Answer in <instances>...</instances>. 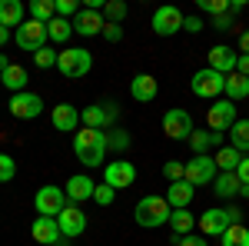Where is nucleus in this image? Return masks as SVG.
I'll return each mask as SVG.
<instances>
[{
	"label": "nucleus",
	"mask_w": 249,
	"mask_h": 246,
	"mask_svg": "<svg viewBox=\"0 0 249 246\" xmlns=\"http://www.w3.org/2000/svg\"><path fill=\"white\" fill-rule=\"evenodd\" d=\"M73 153L83 167H100L103 163V153H107V133L103 130H77L73 133Z\"/></svg>",
	"instance_id": "f257e3e1"
},
{
	"label": "nucleus",
	"mask_w": 249,
	"mask_h": 246,
	"mask_svg": "<svg viewBox=\"0 0 249 246\" xmlns=\"http://www.w3.org/2000/svg\"><path fill=\"white\" fill-rule=\"evenodd\" d=\"M170 213L173 209L166 203V196H143L133 209L136 223L146 227V229H156V227H163V223H170Z\"/></svg>",
	"instance_id": "f03ea898"
},
{
	"label": "nucleus",
	"mask_w": 249,
	"mask_h": 246,
	"mask_svg": "<svg viewBox=\"0 0 249 246\" xmlns=\"http://www.w3.org/2000/svg\"><path fill=\"white\" fill-rule=\"evenodd\" d=\"M243 220V209L239 207H226V209H206L203 216H199V229H203V236H223L230 227H236Z\"/></svg>",
	"instance_id": "7ed1b4c3"
},
{
	"label": "nucleus",
	"mask_w": 249,
	"mask_h": 246,
	"mask_svg": "<svg viewBox=\"0 0 249 246\" xmlns=\"http://www.w3.org/2000/svg\"><path fill=\"white\" fill-rule=\"evenodd\" d=\"M57 67H60V74L67 76V80H80V76L90 74L93 57H90V50H83V47H70V50H63V54L57 57Z\"/></svg>",
	"instance_id": "20e7f679"
},
{
	"label": "nucleus",
	"mask_w": 249,
	"mask_h": 246,
	"mask_svg": "<svg viewBox=\"0 0 249 246\" xmlns=\"http://www.w3.org/2000/svg\"><path fill=\"white\" fill-rule=\"evenodd\" d=\"M190 90L196 96H203V100H216V96L226 90V76L210 70V67H206V70H196L193 80H190Z\"/></svg>",
	"instance_id": "39448f33"
},
{
	"label": "nucleus",
	"mask_w": 249,
	"mask_h": 246,
	"mask_svg": "<svg viewBox=\"0 0 249 246\" xmlns=\"http://www.w3.org/2000/svg\"><path fill=\"white\" fill-rule=\"evenodd\" d=\"M17 47L20 50H27V54H37V50H43L47 47V23H37V20H23L17 27Z\"/></svg>",
	"instance_id": "423d86ee"
},
{
	"label": "nucleus",
	"mask_w": 249,
	"mask_h": 246,
	"mask_svg": "<svg viewBox=\"0 0 249 246\" xmlns=\"http://www.w3.org/2000/svg\"><path fill=\"white\" fill-rule=\"evenodd\" d=\"M206 123L213 133H230L236 123V103L232 100H213V107L206 110Z\"/></svg>",
	"instance_id": "0eeeda50"
},
{
	"label": "nucleus",
	"mask_w": 249,
	"mask_h": 246,
	"mask_svg": "<svg viewBox=\"0 0 249 246\" xmlns=\"http://www.w3.org/2000/svg\"><path fill=\"white\" fill-rule=\"evenodd\" d=\"M183 10L179 7H173V3H166V7H160L153 14V34L156 37H173V34H179L183 30Z\"/></svg>",
	"instance_id": "6e6552de"
},
{
	"label": "nucleus",
	"mask_w": 249,
	"mask_h": 246,
	"mask_svg": "<svg viewBox=\"0 0 249 246\" xmlns=\"http://www.w3.org/2000/svg\"><path fill=\"white\" fill-rule=\"evenodd\" d=\"M133 180H136V167L130 160H113V163L103 167V183H107V187L126 189V187H133Z\"/></svg>",
	"instance_id": "1a4fd4ad"
},
{
	"label": "nucleus",
	"mask_w": 249,
	"mask_h": 246,
	"mask_svg": "<svg viewBox=\"0 0 249 246\" xmlns=\"http://www.w3.org/2000/svg\"><path fill=\"white\" fill-rule=\"evenodd\" d=\"M63 196H67V193H63L60 187H40L37 189V200H34V203H37V213H40V216L57 220L60 213H63V207H67Z\"/></svg>",
	"instance_id": "9d476101"
},
{
	"label": "nucleus",
	"mask_w": 249,
	"mask_h": 246,
	"mask_svg": "<svg viewBox=\"0 0 249 246\" xmlns=\"http://www.w3.org/2000/svg\"><path fill=\"white\" fill-rule=\"evenodd\" d=\"M186 183H193V187H203V183H213L216 180V160L213 156H193L190 163H186V176H183Z\"/></svg>",
	"instance_id": "9b49d317"
},
{
	"label": "nucleus",
	"mask_w": 249,
	"mask_h": 246,
	"mask_svg": "<svg viewBox=\"0 0 249 246\" xmlns=\"http://www.w3.org/2000/svg\"><path fill=\"white\" fill-rule=\"evenodd\" d=\"M43 114V100L37 94H14L10 96V116H17V120H37Z\"/></svg>",
	"instance_id": "f8f14e48"
},
{
	"label": "nucleus",
	"mask_w": 249,
	"mask_h": 246,
	"mask_svg": "<svg viewBox=\"0 0 249 246\" xmlns=\"http://www.w3.org/2000/svg\"><path fill=\"white\" fill-rule=\"evenodd\" d=\"M57 227H60V233L63 236H83V229H87V213L77 207V203H67L63 207V213L57 216Z\"/></svg>",
	"instance_id": "ddd939ff"
},
{
	"label": "nucleus",
	"mask_w": 249,
	"mask_h": 246,
	"mask_svg": "<svg viewBox=\"0 0 249 246\" xmlns=\"http://www.w3.org/2000/svg\"><path fill=\"white\" fill-rule=\"evenodd\" d=\"M163 133H166L170 140H190L193 116L186 114V110H166V116H163Z\"/></svg>",
	"instance_id": "4468645a"
},
{
	"label": "nucleus",
	"mask_w": 249,
	"mask_h": 246,
	"mask_svg": "<svg viewBox=\"0 0 249 246\" xmlns=\"http://www.w3.org/2000/svg\"><path fill=\"white\" fill-rule=\"evenodd\" d=\"M103 27H107V20H103V10H96V7H83L73 23L80 37H96V34H103Z\"/></svg>",
	"instance_id": "2eb2a0df"
},
{
	"label": "nucleus",
	"mask_w": 249,
	"mask_h": 246,
	"mask_svg": "<svg viewBox=\"0 0 249 246\" xmlns=\"http://www.w3.org/2000/svg\"><path fill=\"white\" fill-rule=\"evenodd\" d=\"M236 60H239V54H236L232 47H226V43H219V47H213V50H210V70L230 76L232 70H236Z\"/></svg>",
	"instance_id": "dca6fc26"
},
{
	"label": "nucleus",
	"mask_w": 249,
	"mask_h": 246,
	"mask_svg": "<svg viewBox=\"0 0 249 246\" xmlns=\"http://www.w3.org/2000/svg\"><path fill=\"white\" fill-rule=\"evenodd\" d=\"M50 120H53V127L63 133H77V123H80V110L73 107V103H57L53 107V114H50Z\"/></svg>",
	"instance_id": "f3484780"
},
{
	"label": "nucleus",
	"mask_w": 249,
	"mask_h": 246,
	"mask_svg": "<svg viewBox=\"0 0 249 246\" xmlns=\"http://www.w3.org/2000/svg\"><path fill=\"white\" fill-rule=\"evenodd\" d=\"M156 76L150 74H136L133 80H130V96H133L136 103H150V100H156Z\"/></svg>",
	"instance_id": "a211bd4d"
},
{
	"label": "nucleus",
	"mask_w": 249,
	"mask_h": 246,
	"mask_svg": "<svg viewBox=\"0 0 249 246\" xmlns=\"http://www.w3.org/2000/svg\"><path fill=\"white\" fill-rule=\"evenodd\" d=\"M30 233H34V240L43 243V246H53L60 236H63L60 227H57V220H50V216H37V220H34V227H30Z\"/></svg>",
	"instance_id": "6ab92c4d"
},
{
	"label": "nucleus",
	"mask_w": 249,
	"mask_h": 246,
	"mask_svg": "<svg viewBox=\"0 0 249 246\" xmlns=\"http://www.w3.org/2000/svg\"><path fill=\"white\" fill-rule=\"evenodd\" d=\"M93 189H96L93 180H90V176H83V173H77V176H70V180H67L63 193H67L73 203H80V200H93Z\"/></svg>",
	"instance_id": "aec40b11"
},
{
	"label": "nucleus",
	"mask_w": 249,
	"mask_h": 246,
	"mask_svg": "<svg viewBox=\"0 0 249 246\" xmlns=\"http://www.w3.org/2000/svg\"><path fill=\"white\" fill-rule=\"evenodd\" d=\"M193 193H196V187H193V183H186V180L170 183V193H166L170 209H186V207H190V200H193Z\"/></svg>",
	"instance_id": "412c9836"
},
{
	"label": "nucleus",
	"mask_w": 249,
	"mask_h": 246,
	"mask_svg": "<svg viewBox=\"0 0 249 246\" xmlns=\"http://www.w3.org/2000/svg\"><path fill=\"white\" fill-rule=\"evenodd\" d=\"M213 193H216L219 200H230V196H236V193H243V183H239L236 173H216V180H213Z\"/></svg>",
	"instance_id": "4be33fe9"
},
{
	"label": "nucleus",
	"mask_w": 249,
	"mask_h": 246,
	"mask_svg": "<svg viewBox=\"0 0 249 246\" xmlns=\"http://www.w3.org/2000/svg\"><path fill=\"white\" fill-rule=\"evenodd\" d=\"M27 80H30V74L20 67V63H10L3 74H0V83L7 87V90H14V94H23V87H27Z\"/></svg>",
	"instance_id": "5701e85b"
},
{
	"label": "nucleus",
	"mask_w": 249,
	"mask_h": 246,
	"mask_svg": "<svg viewBox=\"0 0 249 246\" xmlns=\"http://www.w3.org/2000/svg\"><path fill=\"white\" fill-rule=\"evenodd\" d=\"M23 23V3L20 0H0V27H20Z\"/></svg>",
	"instance_id": "b1692460"
},
{
	"label": "nucleus",
	"mask_w": 249,
	"mask_h": 246,
	"mask_svg": "<svg viewBox=\"0 0 249 246\" xmlns=\"http://www.w3.org/2000/svg\"><path fill=\"white\" fill-rule=\"evenodd\" d=\"M186 143L193 147V153H196V156H203V153L210 150L213 143H223V133H213V130H193Z\"/></svg>",
	"instance_id": "393cba45"
},
{
	"label": "nucleus",
	"mask_w": 249,
	"mask_h": 246,
	"mask_svg": "<svg viewBox=\"0 0 249 246\" xmlns=\"http://www.w3.org/2000/svg\"><path fill=\"white\" fill-rule=\"evenodd\" d=\"M223 94H226V100H232V103L243 100V96H249V76L232 70V74L226 76V90H223Z\"/></svg>",
	"instance_id": "a878e982"
},
{
	"label": "nucleus",
	"mask_w": 249,
	"mask_h": 246,
	"mask_svg": "<svg viewBox=\"0 0 249 246\" xmlns=\"http://www.w3.org/2000/svg\"><path fill=\"white\" fill-rule=\"evenodd\" d=\"M193 227H196V216H193L190 209H173V213H170V229L176 233V236L193 233Z\"/></svg>",
	"instance_id": "bb28decb"
},
{
	"label": "nucleus",
	"mask_w": 249,
	"mask_h": 246,
	"mask_svg": "<svg viewBox=\"0 0 249 246\" xmlns=\"http://www.w3.org/2000/svg\"><path fill=\"white\" fill-rule=\"evenodd\" d=\"M213 160H216V170H219V173H236L239 160H243V153L236 150V147H223Z\"/></svg>",
	"instance_id": "cd10ccee"
},
{
	"label": "nucleus",
	"mask_w": 249,
	"mask_h": 246,
	"mask_svg": "<svg viewBox=\"0 0 249 246\" xmlns=\"http://www.w3.org/2000/svg\"><path fill=\"white\" fill-rule=\"evenodd\" d=\"M53 17H57V3L53 0H30V20L50 23Z\"/></svg>",
	"instance_id": "c85d7f7f"
},
{
	"label": "nucleus",
	"mask_w": 249,
	"mask_h": 246,
	"mask_svg": "<svg viewBox=\"0 0 249 246\" xmlns=\"http://www.w3.org/2000/svg\"><path fill=\"white\" fill-rule=\"evenodd\" d=\"M70 34H73V23L63 17H53L50 23H47V37L53 40V43H67L70 40Z\"/></svg>",
	"instance_id": "c756f323"
},
{
	"label": "nucleus",
	"mask_w": 249,
	"mask_h": 246,
	"mask_svg": "<svg viewBox=\"0 0 249 246\" xmlns=\"http://www.w3.org/2000/svg\"><path fill=\"white\" fill-rule=\"evenodd\" d=\"M230 136H232V147L246 156L249 153V120H236L232 130H230Z\"/></svg>",
	"instance_id": "7c9ffc66"
},
{
	"label": "nucleus",
	"mask_w": 249,
	"mask_h": 246,
	"mask_svg": "<svg viewBox=\"0 0 249 246\" xmlns=\"http://www.w3.org/2000/svg\"><path fill=\"white\" fill-rule=\"evenodd\" d=\"M219 240H223V246H249V227L236 223V227H230Z\"/></svg>",
	"instance_id": "2f4dec72"
},
{
	"label": "nucleus",
	"mask_w": 249,
	"mask_h": 246,
	"mask_svg": "<svg viewBox=\"0 0 249 246\" xmlns=\"http://www.w3.org/2000/svg\"><path fill=\"white\" fill-rule=\"evenodd\" d=\"M123 17H126V3L123 0H107L103 3V20L107 23H120Z\"/></svg>",
	"instance_id": "473e14b6"
},
{
	"label": "nucleus",
	"mask_w": 249,
	"mask_h": 246,
	"mask_svg": "<svg viewBox=\"0 0 249 246\" xmlns=\"http://www.w3.org/2000/svg\"><path fill=\"white\" fill-rule=\"evenodd\" d=\"M196 7H199V10H206V14H213V17L230 14V0H196Z\"/></svg>",
	"instance_id": "72a5a7b5"
},
{
	"label": "nucleus",
	"mask_w": 249,
	"mask_h": 246,
	"mask_svg": "<svg viewBox=\"0 0 249 246\" xmlns=\"http://www.w3.org/2000/svg\"><path fill=\"white\" fill-rule=\"evenodd\" d=\"M57 50H53V47H43V50H37V54H34V60H37V67L40 70H50V67H57Z\"/></svg>",
	"instance_id": "f704fd0d"
},
{
	"label": "nucleus",
	"mask_w": 249,
	"mask_h": 246,
	"mask_svg": "<svg viewBox=\"0 0 249 246\" xmlns=\"http://www.w3.org/2000/svg\"><path fill=\"white\" fill-rule=\"evenodd\" d=\"M17 176V163L10 160V153H0V183H10Z\"/></svg>",
	"instance_id": "c9c22d12"
},
{
	"label": "nucleus",
	"mask_w": 249,
	"mask_h": 246,
	"mask_svg": "<svg viewBox=\"0 0 249 246\" xmlns=\"http://www.w3.org/2000/svg\"><path fill=\"white\" fill-rule=\"evenodd\" d=\"M107 147H113V150H126L130 147V136L123 130H110L107 133Z\"/></svg>",
	"instance_id": "e433bc0d"
},
{
	"label": "nucleus",
	"mask_w": 249,
	"mask_h": 246,
	"mask_svg": "<svg viewBox=\"0 0 249 246\" xmlns=\"http://www.w3.org/2000/svg\"><path fill=\"white\" fill-rule=\"evenodd\" d=\"M113 196H116V189L107 187V183H100V187L93 189V200L100 203V207H110V203H113Z\"/></svg>",
	"instance_id": "4c0bfd02"
},
{
	"label": "nucleus",
	"mask_w": 249,
	"mask_h": 246,
	"mask_svg": "<svg viewBox=\"0 0 249 246\" xmlns=\"http://www.w3.org/2000/svg\"><path fill=\"white\" fill-rule=\"evenodd\" d=\"M163 176H166L170 183H176V180H183V176H186V167H183V163H176V160H170V163L163 167Z\"/></svg>",
	"instance_id": "58836bf2"
},
{
	"label": "nucleus",
	"mask_w": 249,
	"mask_h": 246,
	"mask_svg": "<svg viewBox=\"0 0 249 246\" xmlns=\"http://www.w3.org/2000/svg\"><path fill=\"white\" fill-rule=\"evenodd\" d=\"M80 10H83V7H80L77 0H57V17H73V14H80Z\"/></svg>",
	"instance_id": "ea45409f"
},
{
	"label": "nucleus",
	"mask_w": 249,
	"mask_h": 246,
	"mask_svg": "<svg viewBox=\"0 0 249 246\" xmlns=\"http://www.w3.org/2000/svg\"><path fill=\"white\" fill-rule=\"evenodd\" d=\"M103 40L120 43V40H123V27H120V23H107V27H103Z\"/></svg>",
	"instance_id": "a19ab883"
},
{
	"label": "nucleus",
	"mask_w": 249,
	"mask_h": 246,
	"mask_svg": "<svg viewBox=\"0 0 249 246\" xmlns=\"http://www.w3.org/2000/svg\"><path fill=\"white\" fill-rule=\"evenodd\" d=\"M173 243H176V246H210L206 240H203V236H196V233H186V236H176Z\"/></svg>",
	"instance_id": "79ce46f5"
},
{
	"label": "nucleus",
	"mask_w": 249,
	"mask_h": 246,
	"mask_svg": "<svg viewBox=\"0 0 249 246\" xmlns=\"http://www.w3.org/2000/svg\"><path fill=\"white\" fill-rule=\"evenodd\" d=\"M236 176H239V183H243V189H249V153L239 160V167H236Z\"/></svg>",
	"instance_id": "37998d69"
},
{
	"label": "nucleus",
	"mask_w": 249,
	"mask_h": 246,
	"mask_svg": "<svg viewBox=\"0 0 249 246\" xmlns=\"http://www.w3.org/2000/svg\"><path fill=\"white\" fill-rule=\"evenodd\" d=\"M213 27H216V30H230L232 17H230V14H219V17H213Z\"/></svg>",
	"instance_id": "c03bdc74"
},
{
	"label": "nucleus",
	"mask_w": 249,
	"mask_h": 246,
	"mask_svg": "<svg viewBox=\"0 0 249 246\" xmlns=\"http://www.w3.org/2000/svg\"><path fill=\"white\" fill-rule=\"evenodd\" d=\"M183 30H190V34H199V30H203V20H199V17H186V20H183Z\"/></svg>",
	"instance_id": "a18cd8bd"
},
{
	"label": "nucleus",
	"mask_w": 249,
	"mask_h": 246,
	"mask_svg": "<svg viewBox=\"0 0 249 246\" xmlns=\"http://www.w3.org/2000/svg\"><path fill=\"white\" fill-rule=\"evenodd\" d=\"M236 74L249 76V54H239V60H236Z\"/></svg>",
	"instance_id": "49530a36"
},
{
	"label": "nucleus",
	"mask_w": 249,
	"mask_h": 246,
	"mask_svg": "<svg viewBox=\"0 0 249 246\" xmlns=\"http://www.w3.org/2000/svg\"><path fill=\"white\" fill-rule=\"evenodd\" d=\"M239 54H249V30L239 34Z\"/></svg>",
	"instance_id": "de8ad7c7"
},
{
	"label": "nucleus",
	"mask_w": 249,
	"mask_h": 246,
	"mask_svg": "<svg viewBox=\"0 0 249 246\" xmlns=\"http://www.w3.org/2000/svg\"><path fill=\"white\" fill-rule=\"evenodd\" d=\"M7 40H10V30H7V27H0V47H3Z\"/></svg>",
	"instance_id": "09e8293b"
},
{
	"label": "nucleus",
	"mask_w": 249,
	"mask_h": 246,
	"mask_svg": "<svg viewBox=\"0 0 249 246\" xmlns=\"http://www.w3.org/2000/svg\"><path fill=\"white\" fill-rule=\"evenodd\" d=\"M7 67H10V60H7V57H3V54H0V74H3Z\"/></svg>",
	"instance_id": "8fccbe9b"
},
{
	"label": "nucleus",
	"mask_w": 249,
	"mask_h": 246,
	"mask_svg": "<svg viewBox=\"0 0 249 246\" xmlns=\"http://www.w3.org/2000/svg\"><path fill=\"white\" fill-rule=\"evenodd\" d=\"M0 87H3V83H0Z\"/></svg>",
	"instance_id": "3c124183"
}]
</instances>
